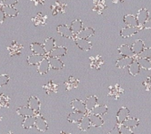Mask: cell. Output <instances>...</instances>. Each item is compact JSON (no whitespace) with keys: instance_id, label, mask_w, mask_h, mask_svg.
<instances>
[{"instance_id":"1","label":"cell","mask_w":151,"mask_h":134,"mask_svg":"<svg viewBox=\"0 0 151 134\" xmlns=\"http://www.w3.org/2000/svg\"><path fill=\"white\" fill-rule=\"evenodd\" d=\"M143 29L142 26H137V27H124L121 29L120 31V36L123 37V38H127V37H130L135 34H137L139 30H141Z\"/></svg>"},{"instance_id":"2","label":"cell","mask_w":151,"mask_h":134,"mask_svg":"<svg viewBox=\"0 0 151 134\" xmlns=\"http://www.w3.org/2000/svg\"><path fill=\"white\" fill-rule=\"evenodd\" d=\"M123 94H124V89L119 85H115L109 86V97H111L115 100H118Z\"/></svg>"},{"instance_id":"3","label":"cell","mask_w":151,"mask_h":134,"mask_svg":"<svg viewBox=\"0 0 151 134\" xmlns=\"http://www.w3.org/2000/svg\"><path fill=\"white\" fill-rule=\"evenodd\" d=\"M57 32L63 37L66 38H74V34L72 33V30L70 29V27H68V25L62 24L57 27Z\"/></svg>"},{"instance_id":"4","label":"cell","mask_w":151,"mask_h":134,"mask_svg":"<svg viewBox=\"0 0 151 134\" xmlns=\"http://www.w3.org/2000/svg\"><path fill=\"white\" fill-rule=\"evenodd\" d=\"M66 8H67V4L60 2V1L54 2L51 6V10L52 11V15H57L59 14H64L66 12Z\"/></svg>"},{"instance_id":"5","label":"cell","mask_w":151,"mask_h":134,"mask_svg":"<svg viewBox=\"0 0 151 134\" xmlns=\"http://www.w3.org/2000/svg\"><path fill=\"white\" fill-rule=\"evenodd\" d=\"M133 57H122L121 59H118L116 62V67L118 69H124L128 67L134 61Z\"/></svg>"},{"instance_id":"6","label":"cell","mask_w":151,"mask_h":134,"mask_svg":"<svg viewBox=\"0 0 151 134\" xmlns=\"http://www.w3.org/2000/svg\"><path fill=\"white\" fill-rule=\"evenodd\" d=\"M76 44L78 45L79 49L85 52H88L92 49V43L87 39H82V38H75L74 39Z\"/></svg>"},{"instance_id":"7","label":"cell","mask_w":151,"mask_h":134,"mask_svg":"<svg viewBox=\"0 0 151 134\" xmlns=\"http://www.w3.org/2000/svg\"><path fill=\"white\" fill-rule=\"evenodd\" d=\"M149 13L148 11L146 9V8H141L138 11L137 13V15H136V18H137V21L139 22V25L140 26H143V24L149 19Z\"/></svg>"},{"instance_id":"8","label":"cell","mask_w":151,"mask_h":134,"mask_svg":"<svg viewBox=\"0 0 151 134\" xmlns=\"http://www.w3.org/2000/svg\"><path fill=\"white\" fill-rule=\"evenodd\" d=\"M50 69H51V67H50L49 59L46 57L37 65V72L40 75H45L46 73H48Z\"/></svg>"},{"instance_id":"9","label":"cell","mask_w":151,"mask_h":134,"mask_svg":"<svg viewBox=\"0 0 151 134\" xmlns=\"http://www.w3.org/2000/svg\"><path fill=\"white\" fill-rule=\"evenodd\" d=\"M107 9V6L105 3V0H94L93 11L98 14H102L103 12Z\"/></svg>"},{"instance_id":"10","label":"cell","mask_w":151,"mask_h":134,"mask_svg":"<svg viewBox=\"0 0 151 134\" xmlns=\"http://www.w3.org/2000/svg\"><path fill=\"white\" fill-rule=\"evenodd\" d=\"M71 107H72V108H73L74 111L82 112V113H86V114L87 112L85 102H83L82 100H78V99H76V100H74L71 101Z\"/></svg>"},{"instance_id":"11","label":"cell","mask_w":151,"mask_h":134,"mask_svg":"<svg viewBox=\"0 0 151 134\" xmlns=\"http://www.w3.org/2000/svg\"><path fill=\"white\" fill-rule=\"evenodd\" d=\"M132 52L134 53V55H137L139 56L142 51L145 49V43L143 40L141 39H137L132 44Z\"/></svg>"},{"instance_id":"12","label":"cell","mask_w":151,"mask_h":134,"mask_svg":"<svg viewBox=\"0 0 151 134\" xmlns=\"http://www.w3.org/2000/svg\"><path fill=\"white\" fill-rule=\"evenodd\" d=\"M23 50L22 44L17 43L16 41H13L11 46L8 47V51L10 53V56H15V55H20Z\"/></svg>"},{"instance_id":"13","label":"cell","mask_w":151,"mask_h":134,"mask_svg":"<svg viewBox=\"0 0 151 134\" xmlns=\"http://www.w3.org/2000/svg\"><path fill=\"white\" fill-rule=\"evenodd\" d=\"M103 59L101 55H96V56H92L90 57V67L92 69L95 70H100L101 66L103 65Z\"/></svg>"},{"instance_id":"14","label":"cell","mask_w":151,"mask_h":134,"mask_svg":"<svg viewBox=\"0 0 151 134\" xmlns=\"http://www.w3.org/2000/svg\"><path fill=\"white\" fill-rule=\"evenodd\" d=\"M86 115V113H82V112H77L74 111L72 113H70L68 115V121L70 123H78Z\"/></svg>"},{"instance_id":"15","label":"cell","mask_w":151,"mask_h":134,"mask_svg":"<svg viewBox=\"0 0 151 134\" xmlns=\"http://www.w3.org/2000/svg\"><path fill=\"white\" fill-rule=\"evenodd\" d=\"M94 32L95 30L93 29V28H90V27H86V28H84L77 37H75V38H82V39H88L90 38L91 37H93L94 35Z\"/></svg>"},{"instance_id":"16","label":"cell","mask_w":151,"mask_h":134,"mask_svg":"<svg viewBox=\"0 0 151 134\" xmlns=\"http://www.w3.org/2000/svg\"><path fill=\"white\" fill-rule=\"evenodd\" d=\"M130 115V111L128 110V108L123 107L119 109V111L116 114V121L119 124H123V123L129 117Z\"/></svg>"},{"instance_id":"17","label":"cell","mask_w":151,"mask_h":134,"mask_svg":"<svg viewBox=\"0 0 151 134\" xmlns=\"http://www.w3.org/2000/svg\"><path fill=\"white\" fill-rule=\"evenodd\" d=\"M35 126L36 128L40 130V131H46L47 129H48V124H47V122L45 121V119L43 117V116H36V122H35Z\"/></svg>"},{"instance_id":"18","label":"cell","mask_w":151,"mask_h":134,"mask_svg":"<svg viewBox=\"0 0 151 134\" xmlns=\"http://www.w3.org/2000/svg\"><path fill=\"white\" fill-rule=\"evenodd\" d=\"M86 107V110L87 112H92L93 109L97 106L98 104V98L94 95L89 96L86 98V101H85Z\"/></svg>"},{"instance_id":"19","label":"cell","mask_w":151,"mask_h":134,"mask_svg":"<svg viewBox=\"0 0 151 134\" xmlns=\"http://www.w3.org/2000/svg\"><path fill=\"white\" fill-rule=\"evenodd\" d=\"M70 29L72 30V33L74 34V37H77L78 35V33L84 29L83 28V22L82 21L77 19V20H75L71 22V25H70ZM74 39V38H73Z\"/></svg>"},{"instance_id":"20","label":"cell","mask_w":151,"mask_h":134,"mask_svg":"<svg viewBox=\"0 0 151 134\" xmlns=\"http://www.w3.org/2000/svg\"><path fill=\"white\" fill-rule=\"evenodd\" d=\"M48 59H49L51 69L55 70H60L63 69L64 62L61 59H60L59 58H52V57H49Z\"/></svg>"},{"instance_id":"21","label":"cell","mask_w":151,"mask_h":134,"mask_svg":"<svg viewBox=\"0 0 151 134\" xmlns=\"http://www.w3.org/2000/svg\"><path fill=\"white\" fill-rule=\"evenodd\" d=\"M67 53V48L65 46H56L49 54V57H52V58H60L61 56H64Z\"/></svg>"},{"instance_id":"22","label":"cell","mask_w":151,"mask_h":134,"mask_svg":"<svg viewBox=\"0 0 151 134\" xmlns=\"http://www.w3.org/2000/svg\"><path fill=\"white\" fill-rule=\"evenodd\" d=\"M47 21V15L39 13L35 17L32 18V22L35 26H45Z\"/></svg>"},{"instance_id":"23","label":"cell","mask_w":151,"mask_h":134,"mask_svg":"<svg viewBox=\"0 0 151 134\" xmlns=\"http://www.w3.org/2000/svg\"><path fill=\"white\" fill-rule=\"evenodd\" d=\"M66 90L67 91H70L72 89H76L78 88V86L79 85V80L77 79L74 77H69L68 79L64 83Z\"/></svg>"},{"instance_id":"24","label":"cell","mask_w":151,"mask_h":134,"mask_svg":"<svg viewBox=\"0 0 151 134\" xmlns=\"http://www.w3.org/2000/svg\"><path fill=\"white\" fill-rule=\"evenodd\" d=\"M30 49L34 54H39V55H47L45 52V50L44 48V45L39 43H33L30 44Z\"/></svg>"},{"instance_id":"25","label":"cell","mask_w":151,"mask_h":134,"mask_svg":"<svg viewBox=\"0 0 151 134\" xmlns=\"http://www.w3.org/2000/svg\"><path fill=\"white\" fill-rule=\"evenodd\" d=\"M17 114L19 115L28 117V116H36V112L32 110L29 107H21L17 109Z\"/></svg>"},{"instance_id":"26","label":"cell","mask_w":151,"mask_h":134,"mask_svg":"<svg viewBox=\"0 0 151 134\" xmlns=\"http://www.w3.org/2000/svg\"><path fill=\"white\" fill-rule=\"evenodd\" d=\"M124 23L128 27H137L139 26L136 16L132 14H126L124 17Z\"/></svg>"},{"instance_id":"27","label":"cell","mask_w":151,"mask_h":134,"mask_svg":"<svg viewBox=\"0 0 151 134\" xmlns=\"http://www.w3.org/2000/svg\"><path fill=\"white\" fill-rule=\"evenodd\" d=\"M43 45H44V48H45V50L46 54L48 55V54L56 47L54 38H52V37H48V38H46V39L45 40Z\"/></svg>"},{"instance_id":"28","label":"cell","mask_w":151,"mask_h":134,"mask_svg":"<svg viewBox=\"0 0 151 134\" xmlns=\"http://www.w3.org/2000/svg\"><path fill=\"white\" fill-rule=\"evenodd\" d=\"M118 52L123 57H133L134 53L132 52V47L127 44H123L118 48Z\"/></svg>"},{"instance_id":"29","label":"cell","mask_w":151,"mask_h":134,"mask_svg":"<svg viewBox=\"0 0 151 134\" xmlns=\"http://www.w3.org/2000/svg\"><path fill=\"white\" fill-rule=\"evenodd\" d=\"M28 107H29L36 113L38 112L39 109H40V101H39V100L35 96H31L28 100Z\"/></svg>"},{"instance_id":"30","label":"cell","mask_w":151,"mask_h":134,"mask_svg":"<svg viewBox=\"0 0 151 134\" xmlns=\"http://www.w3.org/2000/svg\"><path fill=\"white\" fill-rule=\"evenodd\" d=\"M90 121H91V125L94 127H101L104 124V120L101 118V116L91 114L89 115Z\"/></svg>"},{"instance_id":"31","label":"cell","mask_w":151,"mask_h":134,"mask_svg":"<svg viewBox=\"0 0 151 134\" xmlns=\"http://www.w3.org/2000/svg\"><path fill=\"white\" fill-rule=\"evenodd\" d=\"M140 66L139 64V62L135 59L129 67H128V72L130 73V75L135 77L137 75H139V71H140Z\"/></svg>"},{"instance_id":"32","label":"cell","mask_w":151,"mask_h":134,"mask_svg":"<svg viewBox=\"0 0 151 134\" xmlns=\"http://www.w3.org/2000/svg\"><path fill=\"white\" fill-rule=\"evenodd\" d=\"M45 58V56H44V55L33 53L32 55L28 57V63L29 65H38Z\"/></svg>"},{"instance_id":"33","label":"cell","mask_w":151,"mask_h":134,"mask_svg":"<svg viewBox=\"0 0 151 134\" xmlns=\"http://www.w3.org/2000/svg\"><path fill=\"white\" fill-rule=\"evenodd\" d=\"M91 125V121L89 118V115H86L79 123H78V128L79 130H81L82 131H86L90 128Z\"/></svg>"},{"instance_id":"34","label":"cell","mask_w":151,"mask_h":134,"mask_svg":"<svg viewBox=\"0 0 151 134\" xmlns=\"http://www.w3.org/2000/svg\"><path fill=\"white\" fill-rule=\"evenodd\" d=\"M44 89L47 94L55 93L58 91V85L55 84L53 81H49L45 85H44Z\"/></svg>"},{"instance_id":"35","label":"cell","mask_w":151,"mask_h":134,"mask_svg":"<svg viewBox=\"0 0 151 134\" xmlns=\"http://www.w3.org/2000/svg\"><path fill=\"white\" fill-rule=\"evenodd\" d=\"M136 60L139 62L140 68L145 70H151V60L150 59H145V58H137Z\"/></svg>"},{"instance_id":"36","label":"cell","mask_w":151,"mask_h":134,"mask_svg":"<svg viewBox=\"0 0 151 134\" xmlns=\"http://www.w3.org/2000/svg\"><path fill=\"white\" fill-rule=\"evenodd\" d=\"M6 16H8V17H16L19 14V12L17 11V9H15L14 6H4L2 7Z\"/></svg>"},{"instance_id":"37","label":"cell","mask_w":151,"mask_h":134,"mask_svg":"<svg viewBox=\"0 0 151 134\" xmlns=\"http://www.w3.org/2000/svg\"><path fill=\"white\" fill-rule=\"evenodd\" d=\"M108 112V107L106 105H97L92 111V114L102 116Z\"/></svg>"},{"instance_id":"38","label":"cell","mask_w":151,"mask_h":134,"mask_svg":"<svg viewBox=\"0 0 151 134\" xmlns=\"http://www.w3.org/2000/svg\"><path fill=\"white\" fill-rule=\"evenodd\" d=\"M139 119L136 118V117H128L124 123H123V125H124L125 127H128V128H134V127H137L139 125Z\"/></svg>"},{"instance_id":"39","label":"cell","mask_w":151,"mask_h":134,"mask_svg":"<svg viewBox=\"0 0 151 134\" xmlns=\"http://www.w3.org/2000/svg\"><path fill=\"white\" fill-rule=\"evenodd\" d=\"M35 122H36V116L25 117V119L22 122V126L24 129H29L35 125Z\"/></svg>"},{"instance_id":"40","label":"cell","mask_w":151,"mask_h":134,"mask_svg":"<svg viewBox=\"0 0 151 134\" xmlns=\"http://www.w3.org/2000/svg\"><path fill=\"white\" fill-rule=\"evenodd\" d=\"M10 98L5 94L0 95V108L2 107H8L10 106Z\"/></svg>"},{"instance_id":"41","label":"cell","mask_w":151,"mask_h":134,"mask_svg":"<svg viewBox=\"0 0 151 134\" xmlns=\"http://www.w3.org/2000/svg\"><path fill=\"white\" fill-rule=\"evenodd\" d=\"M139 58H145V59H150L151 58V47H145V49L142 51V52L138 56Z\"/></svg>"},{"instance_id":"42","label":"cell","mask_w":151,"mask_h":134,"mask_svg":"<svg viewBox=\"0 0 151 134\" xmlns=\"http://www.w3.org/2000/svg\"><path fill=\"white\" fill-rule=\"evenodd\" d=\"M9 80H10V77H9V76H7V75H5V74H3V75H0V87L1 86H4V85H6L8 82H9Z\"/></svg>"},{"instance_id":"43","label":"cell","mask_w":151,"mask_h":134,"mask_svg":"<svg viewBox=\"0 0 151 134\" xmlns=\"http://www.w3.org/2000/svg\"><path fill=\"white\" fill-rule=\"evenodd\" d=\"M120 132H121V134H134L131 128L125 127L123 124L120 126Z\"/></svg>"},{"instance_id":"44","label":"cell","mask_w":151,"mask_h":134,"mask_svg":"<svg viewBox=\"0 0 151 134\" xmlns=\"http://www.w3.org/2000/svg\"><path fill=\"white\" fill-rule=\"evenodd\" d=\"M2 2H3V5L6 6H14L19 2V0H3Z\"/></svg>"},{"instance_id":"45","label":"cell","mask_w":151,"mask_h":134,"mask_svg":"<svg viewBox=\"0 0 151 134\" xmlns=\"http://www.w3.org/2000/svg\"><path fill=\"white\" fill-rule=\"evenodd\" d=\"M3 6H4V5H3V2L1 1V2H0V24H2L5 21V19H6V14H5V13H4V11L2 9Z\"/></svg>"},{"instance_id":"46","label":"cell","mask_w":151,"mask_h":134,"mask_svg":"<svg viewBox=\"0 0 151 134\" xmlns=\"http://www.w3.org/2000/svg\"><path fill=\"white\" fill-rule=\"evenodd\" d=\"M142 85L147 91H150L151 90V77H147V80L144 81Z\"/></svg>"},{"instance_id":"47","label":"cell","mask_w":151,"mask_h":134,"mask_svg":"<svg viewBox=\"0 0 151 134\" xmlns=\"http://www.w3.org/2000/svg\"><path fill=\"white\" fill-rule=\"evenodd\" d=\"M143 29H151V18H149L144 24H143Z\"/></svg>"},{"instance_id":"48","label":"cell","mask_w":151,"mask_h":134,"mask_svg":"<svg viewBox=\"0 0 151 134\" xmlns=\"http://www.w3.org/2000/svg\"><path fill=\"white\" fill-rule=\"evenodd\" d=\"M109 134H121V132H120V127H118L117 125L115 126V127L109 131Z\"/></svg>"},{"instance_id":"49","label":"cell","mask_w":151,"mask_h":134,"mask_svg":"<svg viewBox=\"0 0 151 134\" xmlns=\"http://www.w3.org/2000/svg\"><path fill=\"white\" fill-rule=\"evenodd\" d=\"M30 1L33 2L35 6H38V5H44L45 0H30Z\"/></svg>"},{"instance_id":"50","label":"cell","mask_w":151,"mask_h":134,"mask_svg":"<svg viewBox=\"0 0 151 134\" xmlns=\"http://www.w3.org/2000/svg\"><path fill=\"white\" fill-rule=\"evenodd\" d=\"M124 1V0H112V2L115 4H121Z\"/></svg>"},{"instance_id":"51","label":"cell","mask_w":151,"mask_h":134,"mask_svg":"<svg viewBox=\"0 0 151 134\" xmlns=\"http://www.w3.org/2000/svg\"><path fill=\"white\" fill-rule=\"evenodd\" d=\"M60 134H68V133H66V132H64V131H62V132H61Z\"/></svg>"},{"instance_id":"52","label":"cell","mask_w":151,"mask_h":134,"mask_svg":"<svg viewBox=\"0 0 151 134\" xmlns=\"http://www.w3.org/2000/svg\"><path fill=\"white\" fill-rule=\"evenodd\" d=\"M8 134H14V133H13V132H9Z\"/></svg>"},{"instance_id":"53","label":"cell","mask_w":151,"mask_h":134,"mask_svg":"<svg viewBox=\"0 0 151 134\" xmlns=\"http://www.w3.org/2000/svg\"><path fill=\"white\" fill-rule=\"evenodd\" d=\"M0 119H1V118H0Z\"/></svg>"}]
</instances>
